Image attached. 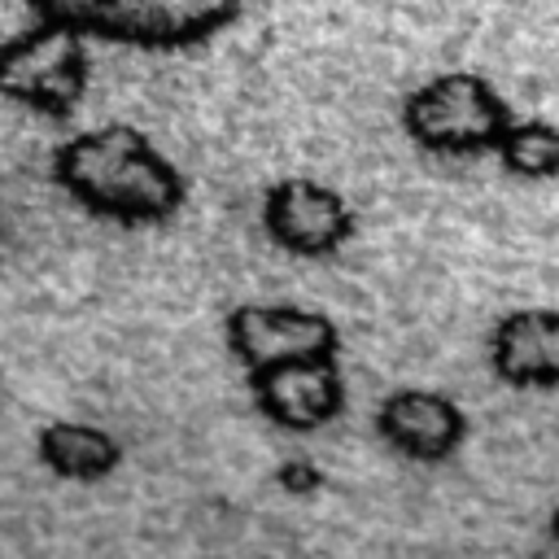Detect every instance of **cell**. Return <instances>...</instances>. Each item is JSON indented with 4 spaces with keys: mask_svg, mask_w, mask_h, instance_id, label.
Returning <instances> with one entry per match:
<instances>
[{
    "mask_svg": "<svg viewBox=\"0 0 559 559\" xmlns=\"http://www.w3.org/2000/svg\"><path fill=\"white\" fill-rule=\"evenodd\" d=\"M406 127L424 148L476 153L485 144H498V135L507 131V105L485 79L450 70L406 100Z\"/></svg>",
    "mask_w": 559,
    "mask_h": 559,
    "instance_id": "obj_3",
    "label": "cell"
},
{
    "mask_svg": "<svg viewBox=\"0 0 559 559\" xmlns=\"http://www.w3.org/2000/svg\"><path fill=\"white\" fill-rule=\"evenodd\" d=\"M555 533H559V515H555Z\"/></svg>",
    "mask_w": 559,
    "mask_h": 559,
    "instance_id": "obj_13",
    "label": "cell"
},
{
    "mask_svg": "<svg viewBox=\"0 0 559 559\" xmlns=\"http://www.w3.org/2000/svg\"><path fill=\"white\" fill-rule=\"evenodd\" d=\"M380 432L402 454L437 463V459L454 454V445L463 441V415L441 393L402 389V393L384 397V406H380Z\"/></svg>",
    "mask_w": 559,
    "mask_h": 559,
    "instance_id": "obj_8",
    "label": "cell"
},
{
    "mask_svg": "<svg viewBox=\"0 0 559 559\" xmlns=\"http://www.w3.org/2000/svg\"><path fill=\"white\" fill-rule=\"evenodd\" d=\"M236 9H240V0H109L96 35L170 48V44H192V39L227 26L236 17Z\"/></svg>",
    "mask_w": 559,
    "mask_h": 559,
    "instance_id": "obj_5",
    "label": "cell"
},
{
    "mask_svg": "<svg viewBox=\"0 0 559 559\" xmlns=\"http://www.w3.org/2000/svg\"><path fill=\"white\" fill-rule=\"evenodd\" d=\"M253 393H258V406L284 428H319L345 402V389H341L332 354H314V358H293V362L266 367V371L253 376Z\"/></svg>",
    "mask_w": 559,
    "mask_h": 559,
    "instance_id": "obj_6",
    "label": "cell"
},
{
    "mask_svg": "<svg viewBox=\"0 0 559 559\" xmlns=\"http://www.w3.org/2000/svg\"><path fill=\"white\" fill-rule=\"evenodd\" d=\"M498 157L511 175H528V179H546L559 175V127L550 122H507V131L498 135Z\"/></svg>",
    "mask_w": 559,
    "mask_h": 559,
    "instance_id": "obj_11",
    "label": "cell"
},
{
    "mask_svg": "<svg viewBox=\"0 0 559 559\" xmlns=\"http://www.w3.org/2000/svg\"><path fill=\"white\" fill-rule=\"evenodd\" d=\"M349 227V205L314 179H284L266 197V231L293 253H332Z\"/></svg>",
    "mask_w": 559,
    "mask_h": 559,
    "instance_id": "obj_7",
    "label": "cell"
},
{
    "mask_svg": "<svg viewBox=\"0 0 559 559\" xmlns=\"http://www.w3.org/2000/svg\"><path fill=\"white\" fill-rule=\"evenodd\" d=\"M236 358L249 367V376L293 362V358H314L336 349V328L323 314L297 310V306H240L227 323Z\"/></svg>",
    "mask_w": 559,
    "mask_h": 559,
    "instance_id": "obj_4",
    "label": "cell"
},
{
    "mask_svg": "<svg viewBox=\"0 0 559 559\" xmlns=\"http://www.w3.org/2000/svg\"><path fill=\"white\" fill-rule=\"evenodd\" d=\"M493 367L511 384H559V314H507L493 332Z\"/></svg>",
    "mask_w": 559,
    "mask_h": 559,
    "instance_id": "obj_9",
    "label": "cell"
},
{
    "mask_svg": "<svg viewBox=\"0 0 559 559\" xmlns=\"http://www.w3.org/2000/svg\"><path fill=\"white\" fill-rule=\"evenodd\" d=\"M39 459L66 480H100L105 472L118 467L122 450L109 432H100L92 424L61 419V424H48L39 432Z\"/></svg>",
    "mask_w": 559,
    "mask_h": 559,
    "instance_id": "obj_10",
    "label": "cell"
},
{
    "mask_svg": "<svg viewBox=\"0 0 559 559\" xmlns=\"http://www.w3.org/2000/svg\"><path fill=\"white\" fill-rule=\"evenodd\" d=\"M57 179L74 201L122 223L166 218L183 201L175 166L131 127H100L66 140L57 153Z\"/></svg>",
    "mask_w": 559,
    "mask_h": 559,
    "instance_id": "obj_1",
    "label": "cell"
},
{
    "mask_svg": "<svg viewBox=\"0 0 559 559\" xmlns=\"http://www.w3.org/2000/svg\"><path fill=\"white\" fill-rule=\"evenodd\" d=\"M87 87L83 31L39 17L26 35L0 44V96L39 114H66Z\"/></svg>",
    "mask_w": 559,
    "mask_h": 559,
    "instance_id": "obj_2",
    "label": "cell"
},
{
    "mask_svg": "<svg viewBox=\"0 0 559 559\" xmlns=\"http://www.w3.org/2000/svg\"><path fill=\"white\" fill-rule=\"evenodd\" d=\"M105 4H109V0H31V9H35L39 17H48V22H66V26L83 31V35H96Z\"/></svg>",
    "mask_w": 559,
    "mask_h": 559,
    "instance_id": "obj_12",
    "label": "cell"
}]
</instances>
